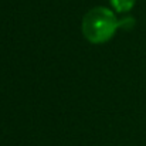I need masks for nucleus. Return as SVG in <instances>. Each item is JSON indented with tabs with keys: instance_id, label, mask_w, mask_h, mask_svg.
<instances>
[{
	"instance_id": "nucleus-2",
	"label": "nucleus",
	"mask_w": 146,
	"mask_h": 146,
	"mask_svg": "<svg viewBox=\"0 0 146 146\" xmlns=\"http://www.w3.org/2000/svg\"><path fill=\"white\" fill-rule=\"evenodd\" d=\"M111 6L113 7V10L116 13H126L131 11L136 3V0H109Z\"/></svg>"
},
{
	"instance_id": "nucleus-3",
	"label": "nucleus",
	"mask_w": 146,
	"mask_h": 146,
	"mask_svg": "<svg viewBox=\"0 0 146 146\" xmlns=\"http://www.w3.org/2000/svg\"><path fill=\"white\" fill-rule=\"evenodd\" d=\"M135 26V19L133 17H125L119 20V29H125V30H131Z\"/></svg>"
},
{
	"instance_id": "nucleus-1",
	"label": "nucleus",
	"mask_w": 146,
	"mask_h": 146,
	"mask_svg": "<svg viewBox=\"0 0 146 146\" xmlns=\"http://www.w3.org/2000/svg\"><path fill=\"white\" fill-rule=\"evenodd\" d=\"M119 29V19L111 9L98 6L91 9L82 19L81 30L84 37L92 44L109 41Z\"/></svg>"
}]
</instances>
